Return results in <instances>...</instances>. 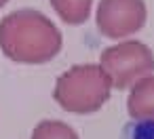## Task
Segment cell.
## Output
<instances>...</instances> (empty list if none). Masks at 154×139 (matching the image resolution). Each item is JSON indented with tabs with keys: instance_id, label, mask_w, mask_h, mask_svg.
<instances>
[{
	"instance_id": "cell-5",
	"label": "cell",
	"mask_w": 154,
	"mask_h": 139,
	"mask_svg": "<svg viewBox=\"0 0 154 139\" xmlns=\"http://www.w3.org/2000/svg\"><path fill=\"white\" fill-rule=\"evenodd\" d=\"M118 139H154V118H135L120 128Z\"/></svg>"
},
{
	"instance_id": "cell-1",
	"label": "cell",
	"mask_w": 154,
	"mask_h": 139,
	"mask_svg": "<svg viewBox=\"0 0 154 139\" xmlns=\"http://www.w3.org/2000/svg\"><path fill=\"white\" fill-rule=\"evenodd\" d=\"M103 74L108 76L110 84L116 89H127L137 76L150 74L154 70L152 51L141 42H125L101 53Z\"/></svg>"
},
{
	"instance_id": "cell-3",
	"label": "cell",
	"mask_w": 154,
	"mask_h": 139,
	"mask_svg": "<svg viewBox=\"0 0 154 139\" xmlns=\"http://www.w3.org/2000/svg\"><path fill=\"white\" fill-rule=\"evenodd\" d=\"M148 101H150V105L143 110V116H141V118H154V78H146V80H141V82L133 89L131 99H129V103H127L129 114L135 116V114L139 112V107H141L143 103H148Z\"/></svg>"
},
{
	"instance_id": "cell-6",
	"label": "cell",
	"mask_w": 154,
	"mask_h": 139,
	"mask_svg": "<svg viewBox=\"0 0 154 139\" xmlns=\"http://www.w3.org/2000/svg\"><path fill=\"white\" fill-rule=\"evenodd\" d=\"M5 2H7V0H0V7H5Z\"/></svg>"
},
{
	"instance_id": "cell-2",
	"label": "cell",
	"mask_w": 154,
	"mask_h": 139,
	"mask_svg": "<svg viewBox=\"0 0 154 139\" xmlns=\"http://www.w3.org/2000/svg\"><path fill=\"white\" fill-rule=\"evenodd\" d=\"M143 23L146 9L141 0H101L97 26L106 38H122L137 32Z\"/></svg>"
},
{
	"instance_id": "cell-4",
	"label": "cell",
	"mask_w": 154,
	"mask_h": 139,
	"mask_svg": "<svg viewBox=\"0 0 154 139\" xmlns=\"http://www.w3.org/2000/svg\"><path fill=\"white\" fill-rule=\"evenodd\" d=\"M32 139H78V135L74 133L72 126H68V124H63V122L45 120V122H40V124L34 128Z\"/></svg>"
}]
</instances>
